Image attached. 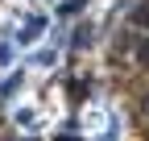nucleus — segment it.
I'll list each match as a JSON object with an SVG mask.
<instances>
[{
    "mask_svg": "<svg viewBox=\"0 0 149 141\" xmlns=\"http://www.w3.org/2000/svg\"><path fill=\"white\" fill-rule=\"evenodd\" d=\"M42 25H46L42 17H29V21H25V33H21V42H33L37 33H42Z\"/></svg>",
    "mask_w": 149,
    "mask_h": 141,
    "instance_id": "nucleus-1",
    "label": "nucleus"
},
{
    "mask_svg": "<svg viewBox=\"0 0 149 141\" xmlns=\"http://www.w3.org/2000/svg\"><path fill=\"white\" fill-rule=\"evenodd\" d=\"M133 21H137V25H145V29H149V0H145V4H141V8H133Z\"/></svg>",
    "mask_w": 149,
    "mask_h": 141,
    "instance_id": "nucleus-2",
    "label": "nucleus"
},
{
    "mask_svg": "<svg viewBox=\"0 0 149 141\" xmlns=\"http://www.w3.org/2000/svg\"><path fill=\"white\" fill-rule=\"evenodd\" d=\"M87 42H91V25H83V29H74V46H79V50H83Z\"/></svg>",
    "mask_w": 149,
    "mask_h": 141,
    "instance_id": "nucleus-3",
    "label": "nucleus"
},
{
    "mask_svg": "<svg viewBox=\"0 0 149 141\" xmlns=\"http://www.w3.org/2000/svg\"><path fill=\"white\" fill-rule=\"evenodd\" d=\"M79 4H83V0H66V4H62V8H66V13H74V8H79Z\"/></svg>",
    "mask_w": 149,
    "mask_h": 141,
    "instance_id": "nucleus-4",
    "label": "nucleus"
},
{
    "mask_svg": "<svg viewBox=\"0 0 149 141\" xmlns=\"http://www.w3.org/2000/svg\"><path fill=\"white\" fill-rule=\"evenodd\" d=\"M141 58H145V62H149V42H145V46H141Z\"/></svg>",
    "mask_w": 149,
    "mask_h": 141,
    "instance_id": "nucleus-5",
    "label": "nucleus"
},
{
    "mask_svg": "<svg viewBox=\"0 0 149 141\" xmlns=\"http://www.w3.org/2000/svg\"><path fill=\"white\" fill-rule=\"evenodd\" d=\"M145 112H149V100H145Z\"/></svg>",
    "mask_w": 149,
    "mask_h": 141,
    "instance_id": "nucleus-6",
    "label": "nucleus"
},
{
    "mask_svg": "<svg viewBox=\"0 0 149 141\" xmlns=\"http://www.w3.org/2000/svg\"><path fill=\"white\" fill-rule=\"evenodd\" d=\"M29 141H33V137H29Z\"/></svg>",
    "mask_w": 149,
    "mask_h": 141,
    "instance_id": "nucleus-7",
    "label": "nucleus"
}]
</instances>
